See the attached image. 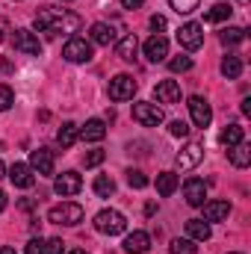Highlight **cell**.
Masks as SVG:
<instances>
[{
	"instance_id": "1",
	"label": "cell",
	"mask_w": 251,
	"mask_h": 254,
	"mask_svg": "<svg viewBox=\"0 0 251 254\" xmlns=\"http://www.w3.org/2000/svg\"><path fill=\"white\" fill-rule=\"evenodd\" d=\"M36 27H39L48 39H54L57 33H77V30L83 27V21H80V15H74V12H68V9H54V6H48V9H42V12L36 15Z\"/></svg>"
},
{
	"instance_id": "2",
	"label": "cell",
	"mask_w": 251,
	"mask_h": 254,
	"mask_svg": "<svg viewBox=\"0 0 251 254\" xmlns=\"http://www.w3.org/2000/svg\"><path fill=\"white\" fill-rule=\"evenodd\" d=\"M48 219H51L54 225H65V228L80 225V222H83V207H80V204H74V201H63V204L51 207Z\"/></svg>"
},
{
	"instance_id": "3",
	"label": "cell",
	"mask_w": 251,
	"mask_h": 254,
	"mask_svg": "<svg viewBox=\"0 0 251 254\" xmlns=\"http://www.w3.org/2000/svg\"><path fill=\"white\" fill-rule=\"evenodd\" d=\"M95 228H98L101 234H107V237H119V234L127 231V219L119 210H101V213L95 216Z\"/></svg>"
},
{
	"instance_id": "4",
	"label": "cell",
	"mask_w": 251,
	"mask_h": 254,
	"mask_svg": "<svg viewBox=\"0 0 251 254\" xmlns=\"http://www.w3.org/2000/svg\"><path fill=\"white\" fill-rule=\"evenodd\" d=\"M63 57L68 63H89L92 60V42H86L80 36H71L63 48Z\"/></svg>"
},
{
	"instance_id": "5",
	"label": "cell",
	"mask_w": 251,
	"mask_h": 254,
	"mask_svg": "<svg viewBox=\"0 0 251 254\" xmlns=\"http://www.w3.org/2000/svg\"><path fill=\"white\" fill-rule=\"evenodd\" d=\"M12 42H15L18 54H24V57H42V42H39V36L33 30H15Z\"/></svg>"
},
{
	"instance_id": "6",
	"label": "cell",
	"mask_w": 251,
	"mask_h": 254,
	"mask_svg": "<svg viewBox=\"0 0 251 254\" xmlns=\"http://www.w3.org/2000/svg\"><path fill=\"white\" fill-rule=\"evenodd\" d=\"M136 95V80L130 77V74H116L113 80H110V101H130Z\"/></svg>"
},
{
	"instance_id": "7",
	"label": "cell",
	"mask_w": 251,
	"mask_h": 254,
	"mask_svg": "<svg viewBox=\"0 0 251 254\" xmlns=\"http://www.w3.org/2000/svg\"><path fill=\"white\" fill-rule=\"evenodd\" d=\"M178 42H181V48H187V51H198V48L204 45V27L195 24V21L184 24V27L178 30Z\"/></svg>"
},
{
	"instance_id": "8",
	"label": "cell",
	"mask_w": 251,
	"mask_h": 254,
	"mask_svg": "<svg viewBox=\"0 0 251 254\" xmlns=\"http://www.w3.org/2000/svg\"><path fill=\"white\" fill-rule=\"evenodd\" d=\"M187 107H189V116H192V125L195 127H207L213 122V110H210V104L201 95H192L187 101Z\"/></svg>"
},
{
	"instance_id": "9",
	"label": "cell",
	"mask_w": 251,
	"mask_h": 254,
	"mask_svg": "<svg viewBox=\"0 0 251 254\" xmlns=\"http://www.w3.org/2000/svg\"><path fill=\"white\" fill-rule=\"evenodd\" d=\"M133 119L145 127L163 125V110L157 104H133Z\"/></svg>"
},
{
	"instance_id": "10",
	"label": "cell",
	"mask_w": 251,
	"mask_h": 254,
	"mask_svg": "<svg viewBox=\"0 0 251 254\" xmlns=\"http://www.w3.org/2000/svg\"><path fill=\"white\" fill-rule=\"evenodd\" d=\"M80 190H83V178H80L77 172H63V175H57V184H54V192H57V195L71 198V195H77Z\"/></svg>"
},
{
	"instance_id": "11",
	"label": "cell",
	"mask_w": 251,
	"mask_h": 254,
	"mask_svg": "<svg viewBox=\"0 0 251 254\" xmlns=\"http://www.w3.org/2000/svg\"><path fill=\"white\" fill-rule=\"evenodd\" d=\"M9 181H12L18 190H30V187L36 184V172H33L30 163H15V166L9 169Z\"/></svg>"
},
{
	"instance_id": "12",
	"label": "cell",
	"mask_w": 251,
	"mask_h": 254,
	"mask_svg": "<svg viewBox=\"0 0 251 254\" xmlns=\"http://www.w3.org/2000/svg\"><path fill=\"white\" fill-rule=\"evenodd\" d=\"M30 166H33V172H39V175H54V169H57L54 151H48V148L33 151V154H30Z\"/></svg>"
},
{
	"instance_id": "13",
	"label": "cell",
	"mask_w": 251,
	"mask_h": 254,
	"mask_svg": "<svg viewBox=\"0 0 251 254\" xmlns=\"http://www.w3.org/2000/svg\"><path fill=\"white\" fill-rule=\"evenodd\" d=\"M184 198H187L189 207H201L204 198H207V184L201 178H189L187 184H184Z\"/></svg>"
},
{
	"instance_id": "14",
	"label": "cell",
	"mask_w": 251,
	"mask_h": 254,
	"mask_svg": "<svg viewBox=\"0 0 251 254\" xmlns=\"http://www.w3.org/2000/svg\"><path fill=\"white\" fill-rule=\"evenodd\" d=\"M201 160H204V145H201V142H189L187 148L178 154V166H181L184 172H187V169H195Z\"/></svg>"
},
{
	"instance_id": "15",
	"label": "cell",
	"mask_w": 251,
	"mask_h": 254,
	"mask_svg": "<svg viewBox=\"0 0 251 254\" xmlns=\"http://www.w3.org/2000/svg\"><path fill=\"white\" fill-rule=\"evenodd\" d=\"M145 57H148V63H163L169 57V42L163 36H151L145 42Z\"/></svg>"
},
{
	"instance_id": "16",
	"label": "cell",
	"mask_w": 251,
	"mask_h": 254,
	"mask_svg": "<svg viewBox=\"0 0 251 254\" xmlns=\"http://www.w3.org/2000/svg\"><path fill=\"white\" fill-rule=\"evenodd\" d=\"M127 254H145L151 249V237L145 234V231H133V234H127L125 237V246H122Z\"/></svg>"
},
{
	"instance_id": "17",
	"label": "cell",
	"mask_w": 251,
	"mask_h": 254,
	"mask_svg": "<svg viewBox=\"0 0 251 254\" xmlns=\"http://www.w3.org/2000/svg\"><path fill=\"white\" fill-rule=\"evenodd\" d=\"M154 95H157L160 104H178V101H181V86H178L175 80H163V83H157Z\"/></svg>"
},
{
	"instance_id": "18",
	"label": "cell",
	"mask_w": 251,
	"mask_h": 254,
	"mask_svg": "<svg viewBox=\"0 0 251 254\" xmlns=\"http://www.w3.org/2000/svg\"><path fill=\"white\" fill-rule=\"evenodd\" d=\"M204 222H222L231 216V204L228 201H204Z\"/></svg>"
},
{
	"instance_id": "19",
	"label": "cell",
	"mask_w": 251,
	"mask_h": 254,
	"mask_svg": "<svg viewBox=\"0 0 251 254\" xmlns=\"http://www.w3.org/2000/svg\"><path fill=\"white\" fill-rule=\"evenodd\" d=\"M104 136H107V125L101 119H89L86 125L80 127V139L83 142H101Z\"/></svg>"
},
{
	"instance_id": "20",
	"label": "cell",
	"mask_w": 251,
	"mask_h": 254,
	"mask_svg": "<svg viewBox=\"0 0 251 254\" xmlns=\"http://www.w3.org/2000/svg\"><path fill=\"white\" fill-rule=\"evenodd\" d=\"M187 234L192 243H207L210 237H213V231H210V222H204V219H189L187 222Z\"/></svg>"
},
{
	"instance_id": "21",
	"label": "cell",
	"mask_w": 251,
	"mask_h": 254,
	"mask_svg": "<svg viewBox=\"0 0 251 254\" xmlns=\"http://www.w3.org/2000/svg\"><path fill=\"white\" fill-rule=\"evenodd\" d=\"M136 51H139V39H136L133 33L116 42V54H119L125 63H133V60H136Z\"/></svg>"
},
{
	"instance_id": "22",
	"label": "cell",
	"mask_w": 251,
	"mask_h": 254,
	"mask_svg": "<svg viewBox=\"0 0 251 254\" xmlns=\"http://www.w3.org/2000/svg\"><path fill=\"white\" fill-rule=\"evenodd\" d=\"M92 42L101 48H110L116 42V30L110 24H92Z\"/></svg>"
},
{
	"instance_id": "23",
	"label": "cell",
	"mask_w": 251,
	"mask_h": 254,
	"mask_svg": "<svg viewBox=\"0 0 251 254\" xmlns=\"http://www.w3.org/2000/svg\"><path fill=\"white\" fill-rule=\"evenodd\" d=\"M228 157H231V163L237 166V169H246L251 163V148L246 142H240V145H234V148H228Z\"/></svg>"
},
{
	"instance_id": "24",
	"label": "cell",
	"mask_w": 251,
	"mask_h": 254,
	"mask_svg": "<svg viewBox=\"0 0 251 254\" xmlns=\"http://www.w3.org/2000/svg\"><path fill=\"white\" fill-rule=\"evenodd\" d=\"M231 3H216V6H210L207 12H204V21L207 24H222V21H228L231 18Z\"/></svg>"
},
{
	"instance_id": "25",
	"label": "cell",
	"mask_w": 251,
	"mask_h": 254,
	"mask_svg": "<svg viewBox=\"0 0 251 254\" xmlns=\"http://www.w3.org/2000/svg\"><path fill=\"white\" fill-rule=\"evenodd\" d=\"M77 139H80V127L74 125V122H65V125L57 130V142H60L63 148H71Z\"/></svg>"
},
{
	"instance_id": "26",
	"label": "cell",
	"mask_w": 251,
	"mask_h": 254,
	"mask_svg": "<svg viewBox=\"0 0 251 254\" xmlns=\"http://www.w3.org/2000/svg\"><path fill=\"white\" fill-rule=\"evenodd\" d=\"M178 184H181V181H178L175 172H163V175H157V192H160L163 198H169L172 192L178 190Z\"/></svg>"
},
{
	"instance_id": "27",
	"label": "cell",
	"mask_w": 251,
	"mask_h": 254,
	"mask_svg": "<svg viewBox=\"0 0 251 254\" xmlns=\"http://www.w3.org/2000/svg\"><path fill=\"white\" fill-rule=\"evenodd\" d=\"M219 142H222L225 148H234V145H240V142H243V127H240V125H228L222 133H219Z\"/></svg>"
},
{
	"instance_id": "28",
	"label": "cell",
	"mask_w": 251,
	"mask_h": 254,
	"mask_svg": "<svg viewBox=\"0 0 251 254\" xmlns=\"http://www.w3.org/2000/svg\"><path fill=\"white\" fill-rule=\"evenodd\" d=\"M222 74H225L228 80H237V77L243 74V60H240L237 54L225 57V60H222Z\"/></svg>"
},
{
	"instance_id": "29",
	"label": "cell",
	"mask_w": 251,
	"mask_h": 254,
	"mask_svg": "<svg viewBox=\"0 0 251 254\" xmlns=\"http://www.w3.org/2000/svg\"><path fill=\"white\" fill-rule=\"evenodd\" d=\"M92 190H95V195H101V198H110V195L116 192V181L107 178V175H98L95 184H92Z\"/></svg>"
},
{
	"instance_id": "30",
	"label": "cell",
	"mask_w": 251,
	"mask_h": 254,
	"mask_svg": "<svg viewBox=\"0 0 251 254\" xmlns=\"http://www.w3.org/2000/svg\"><path fill=\"white\" fill-rule=\"evenodd\" d=\"M240 42H246V30H243V27H228V30H222V45L234 48V45H240Z\"/></svg>"
},
{
	"instance_id": "31",
	"label": "cell",
	"mask_w": 251,
	"mask_h": 254,
	"mask_svg": "<svg viewBox=\"0 0 251 254\" xmlns=\"http://www.w3.org/2000/svg\"><path fill=\"white\" fill-rule=\"evenodd\" d=\"M198 3H201V0H169V6H172L178 15H192V12L198 9Z\"/></svg>"
},
{
	"instance_id": "32",
	"label": "cell",
	"mask_w": 251,
	"mask_h": 254,
	"mask_svg": "<svg viewBox=\"0 0 251 254\" xmlns=\"http://www.w3.org/2000/svg\"><path fill=\"white\" fill-rule=\"evenodd\" d=\"M127 184H130L133 190H145V187H148V178H145L139 169H130V172H127Z\"/></svg>"
},
{
	"instance_id": "33",
	"label": "cell",
	"mask_w": 251,
	"mask_h": 254,
	"mask_svg": "<svg viewBox=\"0 0 251 254\" xmlns=\"http://www.w3.org/2000/svg\"><path fill=\"white\" fill-rule=\"evenodd\" d=\"M12 104H15V95H12V89H9L6 83H0V113H6Z\"/></svg>"
},
{
	"instance_id": "34",
	"label": "cell",
	"mask_w": 251,
	"mask_h": 254,
	"mask_svg": "<svg viewBox=\"0 0 251 254\" xmlns=\"http://www.w3.org/2000/svg\"><path fill=\"white\" fill-rule=\"evenodd\" d=\"M172 254H195L192 240H172Z\"/></svg>"
},
{
	"instance_id": "35",
	"label": "cell",
	"mask_w": 251,
	"mask_h": 254,
	"mask_svg": "<svg viewBox=\"0 0 251 254\" xmlns=\"http://www.w3.org/2000/svg\"><path fill=\"white\" fill-rule=\"evenodd\" d=\"M104 157H107L104 151H89V154L83 157V166H86V169H95V166H101V163H104Z\"/></svg>"
},
{
	"instance_id": "36",
	"label": "cell",
	"mask_w": 251,
	"mask_h": 254,
	"mask_svg": "<svg viewBox=\"0 0 251 254\" xmlns=\"http://www.w3.org/2000/svg\"><path fill=\"white\" fill-rule=\"evenodd\" d=\"M169 68H172L175 74H184V71H189V68H192V60H189V57H175V60L169 63Z\"/></svg>"
},
{
	"instance_id": "37",
	"label": "cell",
	"mask_w": 251,
	"mask_h": 254,
	"mask_svg": "<svg viewBox=\"0 0 251 254\" xmlns=\"http://www.w3.org/2000/svg\"><path fill=\"white\" fill-rule=\"evenodd\" d=\"M63 252H65L63 240H48V243H45V254H63Z\"/></svg>"
},
{
	"instance_id": "38",
	"label": "cell",
	"mask_w": 251,
	"mask_h": 254,
	"mask_svg": "<svg viewBox=\"0 0 251 254\" xmlns=\"http://www.w3.org/2000/svg\"><path fill=\"white\" fill-rule=\"evenodd\" d=\"M169 130H172V136H189V125H187V122H181V119H178V122H172Z\"/></svg>"
},
{
	"instance_id": "39",
	"label": "cell",
	"mask_w": 251,
	"mask_h": 254,
	"mask_svg": "<svg viewBox=\"0 0 251 254\" xmlns=\"http://www.w3.org/2000/svg\"><path fill=\"white\" fill-rule=\"evenodd\" d=\"M27 254H45V240L39 237V240H30L27 243Z\"/></svg>"
},
{
	"instance_id": "40",
	"label": "cell",
	"mask_w": 251,
	"mask_h": 254,
	"mask_svg": "<svg viewBox=\"0 0 251 254\" xmlns=\"http://www.w3.org/2000/svg\"><path fill=\"white\" fill-rule=\"evenodd\" d=\"M151 30H154V33L166 30V18H163V15H151Z\"/></svg>"
},
{
	"instance_id": "41",
	"label": "cell",
	"mask_w": 251,
	"mask_h": 254,
	"mask_svg": "<svg viewBox=\"0 0 251 254\" xmlns=\"http://www.w3.org/2000/svg\"><path fill=\"white\" fill-rule=\"evenodd\" d=\"M6 33H9V21L0 18V42H6Z\"/></svg>"
},
{
	"instance_id": "42",
	"label": "cell",
	"mask_w": 251,
	"mask_h": 254,
	"mask_svg": "<svg viewBox=\"0 0 251 254\" xmlns=\"http://www.w3.org/2000/svg\"><path fill=\"white\" fill-rule=\"evenodd\" d=\"M142 3H145V0H122V6H125V9H139Z\"/></svg>"
},
{
	"instance_id": "43",
	"label": "cell",
	"mask_w": 251,
	"mask_h": 254,
	"mask_svg": "<svg viewBox=\"0 0 251 254\" xmlns=\"http://www.w3.org/2000/svg\"><path fill=\"white\" fill-rule=\"evenodd\" d=\"M243 113H246V116L251 113V98H246V101H243Z\"/></svg>"
},
{
	"instance_id": "44",
	"label": "cell",
	"mask_w": 251,
	"mask_h": 254,
	"mask_svg": "<svg viewBox=\"0 0 251 254\" xmlns=\"http://www.w3.org/2000/svg\"><path fill=\"white\" fill-rule=\"evenodd\" d=\"M6 204H9L6 201V192H0V210H6Z\"/></svg>"
},
{
	"instance_id": "45",
	"label": "cell",
	"mask_w": 251,
	"mask_h": 254,
	"mask_svg": "<svg viewBox=\"0 0 251 254\" xmlns=\"http://www.w3.org/2000/svg\"><path fill=\"white\" fill-rule=\"evenodd\" d=\"M0 254H15V249H9V246H3V249H0Z\"/></svg>"
},
{
	"instance_id": "46",
	"label": "cell",
	"mask_w": 251,
	"mask_h": 254,
	"mask_svg": "<svg viewBox=\"0 0 251 254\" xmlns=\"http://www.w3.org/2000/svg\"><path fill=\"white\" fill-rule=\"evenodd\" d=\"M68 254H89L86 249H74V252H68Z\"/></svg>"
},
{
	"instance_id": "47",
	"label": "cell",
	"mask_w": 251,
	"mask_h": 254,
	"mask_svg": "<svg viewBox=\"0 0 251 254\" xmlns=\"http://www.w3.org/2000/svg\"><path fill=\"white\" fill-rule=\"evenodd\" d=\"M3 175H6V166H3V163H0V178H3Z\"/></svg>"
},
{
	"instance_id": "48",
	"label": "cell",
	"mask_w": 251,
	"mask_h": 254,
	"mask_svg": "<svg viewBox=\"0 0 251 254\" xmlns=\"http://www.w3.org/2000/svg\"><path fill=\"white\" fill-rule=\"evenodd\" d=\"M231 254H243V252H231Z\"/></svg>"
},
{
	"instance_id": "49",
	"label": "cell",
	"mask_w": 251,
	"mask_h": 254,
	"mask_svg": "<svg viewBox=\"0 0 251 254\" xmlns=\"http://www.w3.org/2000/svg\"><path fill=\"white\" fill-rule=\"evenodd\" d=\"M240 3H249V0H240Z\"/></svg>"
},
{
	"instance_id": "50",
	"label": "cell",
	"mask_w": 251,
	"mask_h": 254,
	"mask_svg": "<svg viewBox=\"0 0 251 254\" xmlns=\"http://www.w3.org/2000/svg\"><path fill=\"white\" fill-rule=\"evenodd\" d=\"M63 3H68V0H63Z\"/></svg>"
}]
</instances>
